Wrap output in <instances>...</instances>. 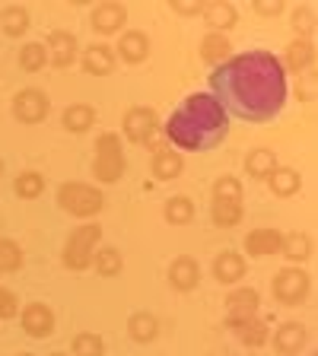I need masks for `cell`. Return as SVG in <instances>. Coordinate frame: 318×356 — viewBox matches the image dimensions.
<instances>
[{
  "instance_id": "cell-2",
  "label": "cell",
  "mask_w": 318,
  "mask_h": 356,
  "mask_svg": "<svg viewBox=\"0 0 318 356\" xmlns=\"http://www.w3.org/2000/svg\"><path fill=\"white\" fill-rule=\"evenodd\" d=\"M226 134H230V118H226L223 105L210 92L188 96L166 121L169 143H175L178 149H188V153L216 149L226 140Z\"/></svg>"
},
{
  "instance_id": "cell-38",
  "label": "cell",
  "mask_w": 318,
  "mask_h": 356,
  "mask_svg": "<svg viewBox=\"0 0 318 356\" xmlns=\"http://www.w3.org/2000/svg\"><path fill=\"white\" fill-rule=\"evenodd\" d=\"M293 29H296V38H309L312 29H315V13L312 7H299L293 13Z\"/></svg>"
},
{
  "instance_id": "cell-39",
  "label": "cell",
  "mask_w": 318,
  "mask_h": 356,
  "mask_svg": "<svg viewBox=\"0 0 318 356\" xmlns=\"http://www.w3.org/2000/svg\"><path fill=\"white\" fill-rule=\"evenodd\" d=\"M19 315V299H16L13 289L0 286V321H10Z\"/></svg>"
},
{
  "instance_id": "cell-22",
  "label": "cell",
  "mask_w": 318,
  "mask_h": 356,
  "mask_svg": "<svg viewBox=\"0 0 318 356\" xmlns=\"http://www.w3.org/2000/svg\"><path fill=\"white\" fill-rule=\"evenodd\" d=\"M204 22L210 26V32H223L226 35V29H232L239 19L236 7L232 3H226V0H214V3H204Z\"/></svg>"
},
{
  "instance_id": "cell-18",
  "label": "cell",
  "mask_w": 318,
  "mask_h": 356,
  "mask_svg": "<svg viewBox=\"0 0 318 356\" xmlns=\"http://www.w3.org/2000/svg\"><path fill=\"white\" fill-rule=\"evenodd\" d=\"M305 341H309V331L299 321H283L274 331V350L283 356H296L305 347Z\"/></svg>"
},
{
  "instance_id": "cell-19",
  "label": "cell",
  "mask_w": 318,
  "mask_h": 356,
  "mask_svg": "<svg viewBox=\"0 0 318 356\" xmlns=\"http://www.w3.org/2000/svg\"><path fill=\"white\" fill-rule=\"evenodd\" d=\"M198 54H200V60H204V64H210V67L226 64V60L232 58L230 35H223V32H207V35L200 38V44H198Z\"/></svg>"
},
{
  "instance_id": "cell-5",
  "label": "cell",
  "mask_w": 318,
  "mask_h": 356,
  "mask_svg": "<svg viewBox=\"0 0 318 356\" xmlns=\"http://www.w3.org/2000/svg\"><path fill=\"white\" fill-rule=\"evenodd\" d=\"M99 242H102V226L99 222H83L77 226L64 242V252H61V261H64L67 270H86L93 267V254H96Z\"/></svg>"
},
{
  "instance_id": "cell-41",
  "label": "cell",
  "mask_w": 318,
  "mask_h": 356,
  "mask_svg": "<svg viewBox=\"0 0 318 356\" xmlns=\"http://www.w3.org/2000/svg\"><path fill=\"white\" fill-rule=\"evenodd\" d=\"M252 7H255V13H258V16H280L283 13L280 0H255Z\"/></svg>"
},
{
  "instance_id": "cell-24",
  "label": "cell",
  "mask_w": 318,
  "mask_h": 356,
  "mask_svg": "<svg viewBox=\"0 0 318 356\" xmlns=\"http://www.w3.org/2000/svg\"><path fill=\"white\" fill-rule=\"evenodd\" d=\"M185 172V156L175 149H156L153 156V175L156 181H175Z\"/></svg>"
},
{
  "instance_id": "cell-23",
  "label": "cell",
  "mask_w": 318,
  "mask_h": 356,
  "mask_svg": "<svg viewBox=\"0 0 318 356\" xmlns=\"http://www.w3.org/2000/svg\"><path fill=\"white\" fill-rule=\"evenodd\" d=\"M264 181H267V188L274 191V197H293V194H299V188H303V175H299L296 169H289V165H277Z\"/></svg>"
},
{
  "instance_id": "cell-1",
  "label": "cell",
  "mask_w": 318,
  "mask_h": 356,
  "mask_svg": "<svg viewBox=\"0 0 318 356\" xmlns=\"http://www.w3.org/2000/svg\"><path fill=\"white\" fill-rule=\"evenodd\" d=\"M210 96L242 121H274L287 102V70L271 51L232 54L210 74Z\"/></svg>"
},
{
  "instance_id": "cell-21",
  "label": "cell",
  "mask_w": 318,
  "mask_h": 356,
  "mask_svg": "<svg viewBox=\"0 0 318 356\" xmlns=\"http://www.w3.org/2000/svg\"><path fill=\"white\" fill-rule=\"evenodd\" d=\"M61 124H64V131H70V134H86V131H93V124H96V108H93L89 102L67 105L64 115H61Z\"/></svg>"
},
{
  "instance_id": "cell-4",
  "label": "cell",
  "mask_w": 318,
  "mask_h": 356,
  "mask_svg": "<svg viewBox=\"0 0 318 356\" xmlns=\"http://www.w3.org/2000/svg\"><path fill=\"white\" fill-rule=\"evenodd\" d=\"M58 207L77 220H93L105 210V194L86 181H64L58 188Z\"/></svg>"
},
{
  "instance_id": "cell-34",
  "label": "cell",
  "mask_w": 318,
  "mask_h": 356,
  "mask_svg": "<svg viewBox=\"0 0 318 356\" xmlns=\"http://www.w3.org/2000/svg\"><path fill=\"white\" fill-rule=\"evenodd\" d=\"M48 67V51H45L42 42H26L19 48V70H26V74H38V70H45Z\"/></svg>"
},
{
  "instance_id": "cell-33",
  "label": "cell",
  "mask_w": 318,
  "mask_h": 356,
  "mask_svg": "<svg viewBox=\"0 0 318 356\" xmlns=\"http://www.w3.org/2000/svg\"><path fill=\"white\" fill-rule=\"evenodd\" d=\"M93 267H96L99 277H118L121 270H125V258H121L118 248L105 245V248H96V254H93Z\"/></svg>"
},
{
  "instance_id": "cell-12",
  "label": "cell",
  "mask_w": 318,
  "mask_h": 356,
  "mask_svg": "<svg viewBox=\"0 0 318 356\" xmlns=\"http://www.w3.org/2000/svg\"><path fill=\"white\" fill-rule=\"evenodd\" d=\"M89 22H93V32H99V35H121V29L127 26V7L115 3V0H105L93 10Z\"/></svg>"
},
{
  "instance_id": "cell-44",
  "label": "cell",
  "mask_w": 318,
  "mask_h": 356,
  "mask_svg": "<svg viewBox=\"0 0 318 356\" xmlns=\"http://www.w3.org/2000/svg\"><path fill=\"white\" fill-rule=\"evenodd\" d=\"M0 175H3V156H0Z\"/></svg>"
},
{
  "instance_id": "cell-36",
  "label": "cell",
  "mask_w": 318,
  "mask_h": 356,
  "mask_svg": "<svg viewBox=\"0 0 318 356\" xmlns=\"http://www.w3.org/2000/svg\"><path fill=\"white\" fill-rule=\"evenodd\" d=\"M70 350H74V356H102L105 353V341L99 337V334H93V331H80L74 337V343H70Z\"/></svg>"
},
{
  "instance_id": "cell-45",
  "label": "cell",
  "mask_w": 318,
  "mask_h": 356,
  "mask_svg": "<svg viewBox=\"0 0 318 356\" xmlns=\"http://www.w3.org/2000/svg\"><path fill=\"white\" fill-rule=\"evenodd\" d=\"M16 356H35V353H16Z\"/></svg>"
},
{
  "instance_id": "cell-8",
  "label": "cell",
  "mask_w": 318,
  "mask_h": 356,
  "mask_svg": "<svg viewBox=\"0 0 318 356\" xmlns=\"http://www.w3.org/2000/svg\"><path fill=\"white\" fill-rule=\"evenodd\" d=\"M156 131H159V115H156L150 105H131V108L125 111L121 134H125L131 143H150Z\"/></svg>"
},
{
  "instance_id": "cell-26",
  "label": "cell",
  "mask_w": 318,
  "mask_h": 356,
  "mask_svg": "<svg viewBox=\"0 0 318 356\" xmlns=\"http://www.w3.org/2000/svg\"><path fill=\"white\" fill-rule=\"evenodd\" d=\"M280 254L289 261V264L296 267L303 264V261L312 258V238L309 232H283V242H280Z\"/></svg>"
},
{
  "instance_id": "cell-31",
  "label": "cell",
  "mask_w": 318,
  "mask_h": 356,
  "mask_svg": "<svg viewBox=\"0 0 318 356\" xmlns=\"http://www.w3.org/2000/svg\"><path fill=\"white\" fill-rule=\"evenodd\" d=\"M242 216H245V207L236 204V200H214V207H210V220H214V226H220V229L239 226Z\"/></svg>"
},
{
  "instance_id": "cell-7",
  "label": "cell",
  "mask_w": 318,
  "mask_h": 356,
  "mask_svg": "<svg viewBox=\"0 0 318 356\" xmlns=\"http://www.w3.org/2000/svg\"><path fill=\"white\" fill-rule=\"evenodd\" d=\"M312 289V277L299 267H283L274 274V283H271V293L280 305H299Z\"/></svg>"
},
{
  "instance_id": "cell-3",
  "label": "cell",
  "mask_w": 318,
  "mask_h": 356,
  "mask_svg": "<svg viewBox=\"0 0 318 356\" xmlns=\"http://www.w3.org/2000/svg\"><path fill=\"white\" fill-rule=\"evenodd\" d=\"M127 172V156L121 147V134L105 131L96 137V159H93V178L102 185H115Z\"/></svg>"
},
{
  "instance_id": "cell-37",
  "label": "cell",
  "mask_w": 318,
  "mask_h": 356,
  "mask_svg": "<svg viewBox=\"0 0 318 356\" xmlns=\"http://www.w3.org/2000/svg\"><path fill=\"white\" fill-rule=\"evenodd\" d=\"M214 200H236V204H242V181L236 175H220L214 181Z\"/></svg>"
},
{
  "instance_id": "cell-29",
  "label": "cell",
  "mask_w": 318,
  "mask_h": 356,
  "mask_svg": "<svg viewBox=\"0 0 318 356\" xmlns=\"http://www.w3.org/2000/svg\"><path fill=\"white\" fill-rule=\"evenodd\" d=\"M163 220L169 226H188L194 220V200L185 197V194H175L163 204Z\"/></svg>"
},
{
  "instance_id": "cell-42",
  "label": "cell",
  "mask_w": 318,
  "mask_h": 356,
  "mask_svg": "<svg viewBox=\"0 0 318 356\" xmlns=\"http://www.w3.org/2000/svg\"><path fill=\"white\" fill-rule=\"evenodd\" d=\"M312 92H315V86H312V80L296 83V96H299V102H312Z\"/></svg>"
},
{
  "instance_id": "cell-6",
  "label": "cell",
  "mask_w": 318,
  "mask_h": 356,
  "mask_svg": "<svg viewBox=\"0 0 318 356\" xmlns=\"http://www.w3.org/2000/svg\"><path fill=\"white\" fill-rule=\"evenodd\" d=\"M10 111H13V118L19 121V124H42V121L51 115V99H48L45 89L26 86V89H19V92L13 96Z\"/></svg>"
},
{
  "instance_id": "cell-16",
  "label": "cell",
  "mask_w": 318,
  "mask_h": 356,
  "mask_svg": "<svg viewBox=\"0 0 318 356\" xmlns=\"http://www.w3.org/2000/svg\"><path fill=\"white\" fill-rule=\"evenodd\" d=\"M280 229H252L245 236V254L248 258H274V254H280Z\"/></svg>"
},
{
  "instance_id": "cell-13",
  "label": "cell",
  "mask_w": 318,
  "mask_h": 356,
  "mask_svg": "<svg viewBox=\"0 0 318 356\" xmlns=\"http://www.w3.org/2000/svg\"><path fill=\"white\" fill-rule=\"evenodd\" d=\"M80 67L86 70L89 76H109V74H115V67H118L115 48H111V44H105V42L89 44L86 51L80 54Z\"/></svg>"
},
{
  "instance_id": "cell-40",
  "label": "cell",
  "mask_w": 318,
  "mask_h": 356,
  "mask_svg": "<svg viewBox=\"0 0 318 356\" xmlns=\"http://www.w3.org/2000/svg\"><path fill=\"white\" fill-rule=\"evenodd\" d=\"M172 10L178 16H200L204 13V3H198V0H172Z\"/></svg>"
},
{
  "instance_id": "cell-15",
  "label": "cell",
  "mask_w": 318,
  "mask_h": 356,
  "mask_svg": "<svg viewBox=\"0 0 318 356\" xmlns=\"http://www.w3.org/2000/svg\"><path fill=\"white\" fill-rule=\"evenodd\" d=\"M169 283L178 293H191L200 283V264L191 258V254H178L169 264Z\"/></svg>"
},
{
  "instance_id": "cell-17",
  "label": "cell",
  "mask_w": 318,
  "mask_h": 356,
  "mask_svg": "<svg viewBox=\"0 0 318 356\" xmlns=\"http://www.w3.org/2000/svg\"><path fill=\"white\" fill-rule=\"evenodd\" d=\"M245 270H248V264L239 252H220L214 258V280L223 283V286H236L245 277Z\"/></svg>"
},
{
  "instance_id": "cell-32",
  "label": "cell",
  "mask_w": 318,
  "mask_h": 356,
  "mask_svg": "<svg viewBox=\"0 0 318 356\" xmlns=\"http://www.w3.org/2000/svg\"><path fill=\"white\" fill-rule=\"evenodd\" d=\"M13 191H16V197H19V200L42 197V194H45V175H42V172H35V169L19 172V175H16V181H13Z\"/></svg>"
},
{
  "instance_id": "cell-43",
  "label": "cell",
  "mask_w": 318,
  "mask_h": 356,
  "mask_svg": "<svg viewBox=\"0 0 318 356\" xmlns=\"http://www.w3.org/2000/svg\"><path fill=\"white\" fill-rule=\"evenodd\" d=\"M48 356H70V353H64V350H54V353H48Z\"/></svg>"
},
{
  "instance_id": "cell-9",
  "label": "cell",
  "mask_w": 318,
  "mask_h": 356,
  "mask_svg": "<svg viewBox=\"0 0 318 356\" xmlns=\"http://www.w3.org/2000/svg\"><path fill=\"white\" fill-rule=\"evenodd\" d=\"M261 309V293L255 286H232L226 296V325H239L245 318H255Z\"/></svg>"
},
{
  "instance_id": "cell-25",
  "label": "cell",
  "mask_w": 318,
  "mask_h": 356,
  "mask_svg": "<svg viewBox=\"0 0 318 356\" xmlns=\"http://www.w3.org/2000/svg\"><path fill=\"white\" fill-rule=\"evenodd\" d=\"M29 26H32V16H29V10L19 7V3H10V7L0 10V32H3V35L19 38L29 32Z\"/></svg>"
},
{
  "instance_id": "cell-30",
  "label": "cell",
  "mask_w": 318,
  "mask_h": 356,
  "mask_svg": "<svg viewBox=\"0 0 318 356\" xmlns=\"http://www.w3.org/2000/svg\"><path fill=\"white\" fill-rule=\"evenodd\" d=\"M232 331L239 334V341L245 343V347H264L267 341H271V331H267V325L255 315V318H245L239 321V325H232Z\"/></svg>"
},
{
  "instance_id": "cell-11",
  "label": "cell",
  "mask_w": 318,
  "mask_h": 356,
  "mask_svg": "<svg viewBox=\"0 0 318 356\" xmlns=\"http://www.w3.org/2000/svg\"><path fill=\"white\" fill-rule=\"evenodd\" d=\"M19 327L29 337H51L54 334V309L48 302H29L19 309Z\"/></svg>"
},
{
  "instance_id": "cell-10",
  "label": "cell",
  "mask_w": 318,
  "mask_h": 356,
  "mask_svg": "<svg viewBox=\"0 0 318 356\" xmlns=\"http://www.w3.org/2000/svg\"><path fill=\"white\" fill-rule=\"evenodd\" d=\"M45 51H48V64L64 70V67H70L77 58H80V44H77L74 32L51 29L48 32V42H45Z\"/></svg>"
},
{
  "instance_id": "cell-28",
  "label": "cell",
  "mask_w": 318,
  "mask_h": 356,
  "mask_svg": "<svg viewBox=\"0 0 318 356\" xmlns=\"http://www.w3.org/2000/svg\"><path fill=\"white\" fill-rule=\"evenodd\" d=\"M277 169V153L267 147H255L248 149V156H245V172L252 178H258V181H264L271 172Z\"/></svg>"
},
{
  "instance_id": "cell-35",
  "label": "cell",
  "mask_w": 318,
  "mask_h": 356,
  "mask_svg": "<svg viewBox=\"0 0 318 356\" xmlns=\"http://www.w3.org/2000/svg\"><path fill=\"white\" fill-rule=\"evenodd\" d=\"M22 248L13 238H0V274H19L22 270Z\"/></svg>"
},
{
  "instance_id": "cell-27",
  "label": "cell",
  "mask_w": 318,
  "mask_h": 356,
  "mask_svg": "<svg viewBox=\"0 0 318 356\" xmlns=\"http://www.w3.org/2000/svg\"><path fill=\"white\" fill-rule=\"evenodd\" d=\"M127 334L137 343H153L159 337V318H156L153 312H134L131 318H127Z\"/></svg>"
},
{
  "instance_id": "cell-14",
  "label": "cell",
  "mask_w": 318,
  "mask_h": 356,
  "mask_svg": "<svg viewBox=\"0 0 318 356\" xmlns=\"http://www.w3.org/2000/svg\"><path fill=\"white\" fill-rule=\"evenodd\" d=\"M115 58H121L125 64H143L150 58V38L141 29H125L115 44Z\"/></svg>"
},
{
  "instance_id": "cell-20",
  "label": "cell",
  "mask_w": 318,
  "mask_h": 356,
  "mask_svg": "<svg viewBox=\"0 0 318 356\" xmlns=\"http://www.w3.org/2000/svg\"><path fill=\"white\" fill-rule=\"evenodd\" d=\"M312 64H315V48H312L309 38H293V42L283 48V60H280L283 70L303 74V70H309Z\"/></svg>"
}]
</instances>
